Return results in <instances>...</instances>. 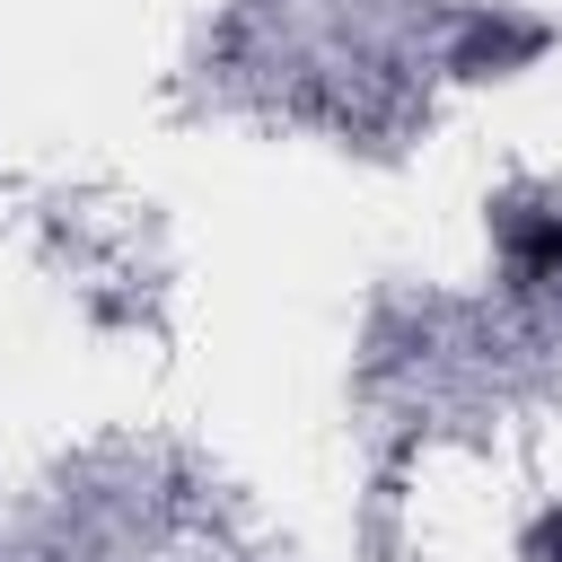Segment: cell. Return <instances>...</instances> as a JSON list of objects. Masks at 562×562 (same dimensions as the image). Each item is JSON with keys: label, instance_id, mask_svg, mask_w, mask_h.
I'll use <instances>...</instances> for the list:
<instances>
[{"label": "cell", "instance_id": "6da1fadb", "mask_svg": "<svg viewBox=\"0 0 562 562\" xmlns=\"http://www.w3.org/2000/svg\"><path fill=\"white\" fill-rule=\"evenodd\" d=\"M553 263H562V220H544V228L518 246V272H527V281H536V272H553Z\"/></svg>", "mask_w": 562, "mask_h": 562}]
</instances>
